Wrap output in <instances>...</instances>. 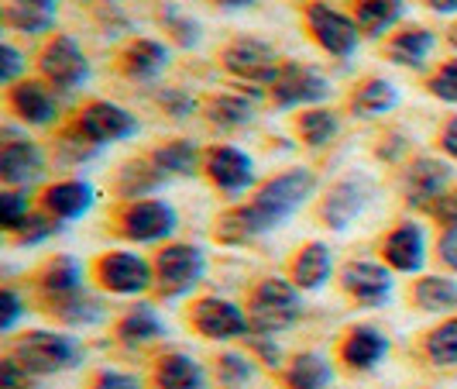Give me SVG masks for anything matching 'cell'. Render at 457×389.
Returning a JSON list of instances; mask_svg holds the SVG:
<instances>
[{
	"label": "cell",
	"instance_id": "4",
	"mask_svg": "<svg viewBox=\"0 0 457 389\" xmlns=\"http://www.w3.org/2000/svg\"><path fill=\"white\" fill-rule=\"evenodd\" d=\"M155 269H159V286L165 297H183L189 293L206 273V258L200 249H193V245H172V249H165L159 252V262H155Z\"/></svg>",
	"mask_w": 457,
	"mask_h": 389
},
{
	"label": "cell",
	"instance_id": "16",
	"mask_svg": "<svg viewBox=\"0 0 457 389\" xmlns=\"http://www.w3.org/2000/svg\"><path fill=\"white\" fill-rule=\"evenodd\" d=\"M344 290L351 297L365 300V303H378V300L389 297L392 273L386 266H375V262H351L344 269Z\"/></svg>",
	"mask_w": 457,
	"mask_h": 389
},
{
	"label": "cell",
	"instance_id": "44",
	"mask_svg": "<svg viewBox=\"0 0 457 389\" xmlns=\"http://www.w3.org/2000/svg\"><path fill=\"white\" fill-rule=\"evenodd\" d=\"M96 389H141V383L128 372H104L96 379Z\"/></svg>",
	"mask_w": 457,
	"mask_h": 389
},
{
	"label": "cell",
	"instance_id": "45",
	"mask_svg": "<svg viewBox=\"0 0 457 389\" xmlns=\"http://www.w3.org/2000/svg\"><path fill=\"white\" fill-rule=\"evenodd\" d=\"M0 59H4V63H0V80L11 83V80L18 76V69H21V55H18L14 46H4L0 48Z\"/></svg>",
	"mask_w": 457,
	"mask_h": 389
},
{
	"label": "cell",
	"instance_id": "2",
	"mask_svg": "<svg viewBox=\"0 0 457 389\" xmlns=\"http://www.w3.org/2000/svg\"><path fill=\"white\" fill-rule=\"evenodd\" d=\"M299 293L293 283L286 279H265L252 297V310H248V321L258 334H275V331H286L289 324H296L299 317Z\"/></svg>",
	"mask_w": 457,
	"mask_h": 389
},
{
	"label": "cell",
	"instance_id": "47",
	"mask_svg": "<svg viewBox=\"0 0 457 389\" xmlns=\"http://www.w3.org/2000/svg\"><path fill=\"white\" fill-rule=\"evenodd\" d=\"M436 217H440L447 228H457V193L440 197V204H436Z\"/></svg>",
	"mask_w": 457,
	"mask_h": 389
},
{
	"label": "cell",
	"instance_id": "48",
	"mask_svg": "<svg viewBox=\"0 0 457 389\" xmlns=\"http://www.w3.org/2000/svg\"><path fill=\"white\" fill-rule=\"evenodd\" d=\"M444 148H447V152L457 159V117L447 124V128H444Z\"/></svg>",
	"mask_w": 457,
	"mask_h": 389
},
{
	"label": "cell",
	"instance_id": "18",
	"mask_svg": "<svg viewBox=\"0 0 457 389\" xmlns=\"http://www.w3.org/2000/svg\"><path fill=\"white\" fill-rule=\"evenodd\" d=\"M59 0H7V24L24 35H42L55 21Z\"/></svg>",
	"mask_w": 457,
	"mask_h": 389
},
{
	"label": "cell",
	"instance_id": "31",
	"mask_svg": "<svg viewBox=\"0 0 457 389\" xmlns=\"http://www.w3.org/2000/svg\"><path fill=\"white\" fill-rule=\"evenodd\" d=\"M117 331H120V338H124L128 344H145L162 334V321L152 307H135V310L120 321Z\"/></svg>",
	"mask_w": 457,
	"mask_h": 389
},
{
	"label": "cell",
	"instance_id": "14",
	"mask_svg": "<svg viewBox=\"0 0 457 389\" xmlns=\"http://www.w3.org/2000/svg\"><path fill=\"white\" fill-rule=\"evenodd\" d=\"M206 173H210L213 183L224 186V190H245V186H252V180H254V162L248 159L245 152L224 145V148H213V152H210Z\"/></svg>",
	"mask_w": 457,
	"mask_h": 389
},
{
	"label": "cell",
	"instance_id": "1",
	"mask_svg": "<svg viewBox=\"0 0 457 389\" xmlns=\"http://www.w3.org/2000/svg\"><path fill=\"white\" fill-rule=\"evenodd\" d=\"M313 190H317V180H313L310 169L282 173L278 180L262 186V193L254 197V204L237 207V210H230L228 217H220L217 238H224V241H252L254 234L278 228L293 210H299V207L306 204V197Z\"/></svg>",
	"mask_w": 457,
	"mask_h": 389
},
{
	"label": "cell",
	"instance_id": "49",
	"mask_svg": "<svg viewBox=\"0 0 457 389\" xmlns=\"http://www.w3.org/2000/svg\"><path fill=\"white\" fill-rule=\"evenodd\" d=\"M427 4L440 14H457V0H427Z\"/></svg>",
	"mask_w": 457,
	"mask_h": 389
},
{
	"label": "cell",
	"instance_id": "34",
	"mask_svg": "<svg viewBox=\"0 0 457 389\" xmlns=\"http://www.w3.org/2000/svg\"><path fill=\"white\" fill-rule=\"evenodd\" d=\"M299 135L306 138L310 145H327L330 138L337 135V117L330 111H310L299 117Z\"/></svg>",
	"mask_w": 457,
	"mask_h": 389
},
{
	"label": "cell",
	"instance_id": "51",
	"mask_svg": "<svg viewBox=\"0 0 457 389\" xmlns=\"http://www.w3.org/2000/svg\"><path fill=\"white\" fill-rule=\"evenodd\" d=\"M451 46L457 48V24H454V28H451Z\"/></svg>",
	"mask_w": 457,
	"mask_h": 389
},
{
	"label": "cell",
	"instance_id": "23",
	"mask_svg": "<svg viewBox=\"0 0 457 389\" xmlns=\"http://www.w3.org/2000/svg\"><path fill=\"white\" fill-rule=\"evenodd\" d=\"M330 269H334V262H330L327 245L313 241L293 262V279H296V286H303V290H320L323 283L330 279Z\"/></svg>",
	"mask_w": 457,
	"mask_h": 389
},
{
	"label": "cell",
	"instance_id": "15",
	"mask_svg": "<svg viewBox=\"0 0 457 389\" xmlns=\"http://www.w3.org/2000/svg\"><path fill=\"white\" fill-rule=\"evenodd\" d=\"M386 258L399 273H420L423 258H427V238H423L420 224H403L392 231L386 241Z\"/></svg>",
	"mask_w": 457,
	"mask_h": 389
},
{
	"label": "cell",
	"instance_id": "22",
	"mask_svg": "<svg viewBox=\"0 0 457 389\" xmlns=\"http://www.w3.org/2000/svg\"><path fill=\"white\" fill-rule=\"evenodd\" d=\"M46 207L55 217H83L93 207V186L69 180V183H55L46 193Z\"/></svg>",
	"mask_w": 457,
	"mask_h": 389
},
{
	"label": "cell",
	"instance_id": "6",
	"mask_svg": "<svg viewBox=\"0 0 457 389\" xmlns=\"http://www.w3.org/2000/svg\"><path fill=\"white\" fill-rule=\"evenodd\" d=\"M224 63L230 72H237L241 80H254V83H275L278 80V55L272 46L258 42V38H241L224 52Z\"/></svg>",
	"mask_w": 457,
	"mask_h": 389
},
{
	"label": "cell",
	"instance_id": "29",
	"mask_svg": "<svg viewBox=\"0 0 457 389\" xmlns=\"http://www.w3.org/2000/svg\"><path fill=\"white\" fill-rule=\"evenodd\" d=\"M165 63H169V52H165V46H159V42H148V38L135 42V46L128 48V55H124V66H128V72H131V76H155V72H162V69H165Z\"/></svg>",
	"mask_w": 457,
	"mask_h": 389
},
{
	"label": "cell",
	"instance_id": "25",
	"mask_svg": "<svg viewBox=\"0 0 457 389\" xmlns=\"http://www.w3.org/2000/svg\"><path fill=\"white\" fill-rule=\"evenodd\" d=\"M403 18V0H358L354 21L365 35H382Z\"/></svg>",
	"mask_w": 457,
	"mask_h": 389
},
{
	"label": "cell",
	"instance_id": "27",
	"mask_svg": "<svg viewBox=\"0 0 457 389\" xmlns=\"http://www.w3.org/2000/svg\"><path fill=\"white\" fill-rule=\"evenodd\" d=\"M334 379V372H330V362L317 355V351H306V355H299L293 368H289V386L293 389H327V383Z\"/></svg>",
	"mask_w": 457,
	"mask_h": 389
},
{
	"label": "cell",
	"instance_id": "13",
	"mask_svg": "<svg viewBox=\"0 0 457 389\" xmlns=\"http://www.w3.org/2000/svg\"><path fill=\"white\" fill-rule=\"evenodd\" d=\"M46 159L31 141H7L0 152V176L7 186H31L42 180Z\"/></svg>",
	"mask_w": 457,
	"mask_h": 389
},
{
	"label": "cell",
	"instance_id": "35",
	"mask_svg": "<svg viewBox=\"0 0 457 389\" xmlns=\"http://www.w3.org/2000/svg\"><path fill=\"white\" fill-rule=\"evenodd\" d=\"M210 117L224 128H237V124H248L252 121V104L241 100V97H217L210 104Z\"/></svg>",
	"mask_w": 457,
	"mask_h": 389
},
{
	"label": "cell",
	"instance_id": "19",
	"mask_svg": "<svg viewBox=\"0 0 457 389\" xmlns=\"http://www.w3.org/2000/svg\"><path fill=\"white\" fill-rule=\"evenodd\" d=\"M444 186H447V165L436 159H420L406 176L410 204H430L444 193Z\"/></svg>",
	"mask_w": 457,
	"mask_h": 389
},
{
	"label": "cell",
	"instance_id": "30",
	"mask_svg": "<svg viewBox=\"0 0 457 389\" xmlns=\"http://www.w3.org/2000/svg\"><path fill=\"white\" fill-rule=\"evenodd\" d=\"M395 87L392 83H386V80H371V83H365L361 90L354 93V111L361 117H378L386 114L389 107H395Z\"/></svg>",
	"mask_w": 457,
	"mask_h": 389
},
{
	"label": "cell",
	"instance_id": "46",
	"mask_svg": "<svg viewBox=\"0 0 457 389\" xmlns=\"http://www.w3.org/2000/svg\"><path fill=\"white\" fill-rule=\"evenodd\" d=\"M440 258L457 269V228H447L444 231V238H440Z\"/></svg>",
	"mask_w": 457,
	"mask_h": 389
},
{
	"label": "cell",
	"instance_id": "11",
	"mask_svg": "<svg viewBox=\"0 0 457 389\" xmlns=\"http://www.w3.org/2000/svg\"><path fill=\"white\" fill-rule=\"evenodd\" d=\"M79 131L93 145H104V141H120V138L135 135L137 121L117 104H90L79 117Z\"/></svg>",
	"mask_w": 457,
	"mask_h": 389
},
{
	"label": "cell",
	"instance_id": "33",
	"mask_svg": "<svg viewBox=\"0 0 457 389\" xmlns=\"http://www.w3.org/2000/svg\"><path fill=\"white\" fill-rule=\"evenodd\" d=\"M196 162H200V152L193 141H172L155 152V165L159 173H176V176H189L196 173Z\"/></svg>",
	"mask_w": 457,
	"mask_h": 389
},
{
	"label": "cell",
	"instance_id": "43",
	"mask_svg": "<svg viewBox=\"0 0 457 389\" xmlns=\"http://www.w3.org/2000/svg\"><path fill=\"white\" fill-rule=\"evenodd\" d=\"M55 228H59V224H52L48 217H28L18 234H21V241H42V238H48Z\"/></svg>",
	"mask_w": 457,
	"mask_h": 389
},
{
	"label": "cell",
	"instance_id": "8",
	"mask_svg": "<svg viewBox=\"0 0 457 389\" xmlns=\"http://www.w3.org/2000/svg\"><path fill=\"white\" fill-rule=\"evenodd\" d=\"M96 275H100V283H104L107 290L124 293V297H128V293L148 290V283H152L148 262H145L141 255H131V252L104 255V258L96 262Z\"/></svg>",
	"mask_w": 457,
	"mask_h": 389
},
{
	"label": "cell",
	"instance_id": "5",
	"mask_svg": "<svg viewBox=\"0 0 457 389\" xmlns=\"http://www.w3.org/2000/svg\"><path fill=\"white\" fill-rule=\"evenodd\" d=\"M306 21H310V31H313V38L320 42L330 55H341L347 59L354 48H358V21H351L347 14L341 11H334L330 4H310V11H306Z\"/></svg>",
	"mask_w": 457,
	"mask_h": 389
},
{
	"label": "cell",
	"instance_id": "42",
	"mask_svg": "<svg viewBox=\"0 0 457 389\" xmlns=\"http://www.w3.org/2000/svg\"><path fill=\"white\" fill-rule=\"evenodd\" d=\"M18 314H21V300H18V293H14V290H4V293H0V327L11 331L14 321H18Z\"/></svg>",
	"mask_w": 457,
	"mask_h": 389
},
{
	"label": "cell",
	"instance_id": "50",
	"mask_svg": "<svg viewBox=\"0 0 457 389\" xmlns=\"http://www.w3.org/2000/svg\"><path fill=\"white\" fill-rule=\"evenodd\" d=\"M220 7H252L254 0H217Z\"/></svg>",
	"mask_w": 457,
	"mask_h": 389
},
{
	"label": "cell",
	"instance_id": "36",
	"mask_svg": "<svg viewBox=\"0 0 457 389\" xmlns=\"http://www.w3.org/2000/svg\"><path fill=\"white\" fill-rule=\"evenodd\" d=\"M427 351H430V359L440 362V366H454L457 362V317L436 327L434 334H430V342H427Z\"/></svg>",
	"mask_w": 457,
	"mask_h": 389
},
{
	"label": "cell",
	"instance_id": "7",
	"mask_svg": "<svg viewBox=\"0 0 457 389\" xmlns=\"http://www.w3.org/2000/svg\"><path fill=\"white\" fill-rule=\"evenodd\" d=\"M193 324L200 327V334L213 338V342L241 338V334H248V327H252V321H248L230 300H217V297H206L196 303Z\"/></svg>",
	"mask_w": 457,
	"mask_h": 389
},
{
	"label": "cell",
	"instance_id": "12",
	"mask_svg": "<svg viewBox=\"0 0 457 389\" xmlns=\"http://www.w3.org/2000/svg\"><path fill=\"white\" fill-rule=\"evenodd\" d=\"M272 93L278 104L293 107V104H313L327 97V80L310 66H282L278 80L272 83Z\"/></svg>",
	"mask_w": 457,
	"mask_h": 389
},
{
	"label": "cell",
	"instance_id": "21",
	"mask_svg": "<svg viewBox=\"0 0 457 389\" xmlns=\"http://www.w3.org/2000/svg\"><path fill=\"white\" fill-rule=\"evenodd\" d=\"M386 351H389V342H386L375 327H358V331H351L347 342L341 344L344 362L351 368H371Z\"/></svg>",
	"mask_w": 457,
	"mask_h": 389
},
{
	"label": "cell",
	"instance_id": "39",
	"mask_svg": "<svg viewBox=\"0 0 457 389\" xmlns=\"http://www.w3.org/2000/svg\"><path fill=\"white\" fill-rule=\"evenodd\" d=\"M252 379V362L245 355H224L220 359V383H228L230 389L245 386Z\"/></svg>",
	"mask_w": 457,
	"mask_h": 389
},
{
	"label": "cell",
	"instance_id": "37",
	"mask_svg": "<svg viewBox=\"0 0 457 389\" xmlns=\"http://www.w3.org/2000/svg\"><path fill=\"white\" fill-rule=\"evenodd\" d=\"M0 217H4L7 231H21V224L28 221V197L14 193V190L0 193Z\"/></svg>",
	"mask_w": 457,
	"mask_h": 389
},
{
	"label": "cell",
	"instance_id": "10",
	"mask_svg": "<svg viewBox=\"0 0 457 389\" xmlns=\"http://www.w3.org/2000/svg\"><path fill=\"white\" fill-rule=\"evenodd\" d=\"M176 231V210L162 200H137L124 214V234L131 241H159Z\"/></svg>",
	"mask_w": 457,
	"mask_h": 389
},
{
	"label": "cell",
	"instance_id": "3",
	"mask_svg": "<svg viewBox=\"0 0 457 389\" xmlns=\"http://www.w3.org/2000/svg\"><path fill=\"white\" fill-rule=\"evenodd\" d=\"M79 359V344L66 334H52V331H35L18 342V362L28 372H62L76 366Z\"/></svg>",
	"mask_w": 457,
	"mask_h": 389
},
{
	"label": "cell",
	"instance_id": "9",
	"mask_svg": "<svg viewBox=\"0 0 457 389\" xmlns=\"http://www.w3.org/2000/svg\"><path fill=\"white\" fill-rule=\"evenodd\" d=\"M42 72H46L55 87H62V90H76V87L87 80V72H90V69H87V55H83V48L76 46L72 38H66V35H59V38L46 48V55H42Z\"/></svg>",
	"mask_w": 457,
	"mask_h": 389
},
{
	"label": "cell",
	"instance_id": "41",
	"mask_svg": "<svg viewBox=\"0 0 457 389\" xmlns=\"http://www.w3.org/2000/svg\"><path fill=\"white\" fill-rule=\"evenodd\" d=\"M0 389H28V368L18 359H4V366H0Z\"/></svg>",
	"mask_w": 457,
	"mask_h": 389
},
{
	"label": "cell",
	"instance_id": "28",
	"mask_svg": "<svg viewBox=\"0 0 457 389\" xmlns=\"http://www.w3.org/2000/svg\"><path fill=\"white\" fill-rule=\"evenodd\" d=\"M416 303L423 310H454L457 307V283L447 275H427L416 286Z\"/></svg>",
	"mask_w": 457,
	"mask_h": 389
},
{
	"label": "cell",
	"instance_id": "24",
	"mask_svg": "<svg viewBox=\"0 0 457 389\" xmlns=\"http://www.w3.org/2000/svg\"><path fill=\"white\" fill-rule=\"evenodd\" d=\"M159 389H204V368L196 366L189 355H165L159 362Z\"/></svg>",
	"mask_w": 457,
	"mask_h": 389
},
{
	"label": "cell",
	"instance_id": "17",
	"mask_svg": "<svg viewBox=\"0 0 457 389\" xmlns=\"http://www.w3.org/2000/svg\"><path fill=\"white\" fill-rule=\"evenodd\" d=\"M365 183H358V180H344L330 190V197H327V204H323V217L330 221V228H347L358 214H361V207H365Z\"/></svg>",
	"mask_w": 457,
	"mask_h": 389
},
{
	"label": "cell",
	"instance_id": "26",
	"mask_svg": "<svg viewBox=\"0 0 457 389\" xmlns=\"http://www.w3.org/2000/svg\"><path fill=\"white\" fill-rule=\"evenodd\" d=\"M434 48V35L427 28H410L403 35H395L389 46V55L403 66H423V59L430 55Z\"/></svg>",
	"mask_w": 457,
	"mask_h": 389
},
{
	"label": "cell",
	"instance_id": "20",
	"mask_svg": "<svg viewBox=\"0 0 457 389\" xmlns=\"http://www.w3.org/2000/svg\"><path fill=\"white\" fill-rule=\"evenodd\" d=\"M11 107L28 121V124H48L55 117V97L42 83H21L11 90Z\"/></svg>",
	"mask_w": 457,
	"mask_h": 389
},
{
	"label": "cell",
	"instance_id": "32",
	"mask_svg": "<svg viewBox=\"0 0 457 389\" xmlns=\"http://www.w3.org/2000/svg\"><path fill=\"white\" fill-rule=\"evenodd\" d=\"M79 279H83V269L76 258H55L42 275V286L55 297H72L79 293Z\"/></svg>",
	"mask_w": 457,
	"mask_h": 389
},
{
	"label": "cell",
	"instance_id": "40",
	"mask_svg": "<svg viewBox=\"0 0 457 389\" xmlns=\"http://www.w3.org/2000/svg\"><path fill=\"white\" fill-rule=\"evenodd\" d=\"M430 90H434L440 100L457 104V59H454V63H447V66L436 72L434 83H430Z\"/></svg>",
	"mask_w": 457,
	"mask_h": 389
},
{
	"label": "cell",
	"instance_id": "38",
	"mask_svg": "<svg viewBox=\"0 0 457 389\" xmlns=\"http://www.w3.org/2000/svg\"><path fill=\"white\" fill-rule=\"evenodd\" d=\"M162 176L148 173V165H128L124 169V180H120V193L128 197H145V190H155Z\"/></svg>",
	"mask_w": 457,
	"mask_h": 389
}]
</instances>
